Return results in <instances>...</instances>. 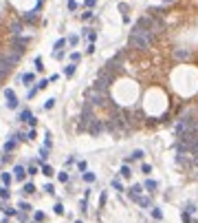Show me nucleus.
Returning <instances> with one entry per match:
<instances>
[{"mask_svg":"<svg viewBox=\"0 0 198 223\" xmlns=\"http://www.w3.org/2000/svg\"><path fill=\"white\" fill-rule=\"evenodd\" d=\"M152 42H154V31H152V29H145V27L134 24V29H132V33H130V40H128V44L132 46V49H137V51H148L150 46H152Z\"/></svg>","mask_w":198,"mask_h":223,"instance_id":"f257e3e1","label":"nucleus"},{"mask_svg":"<svg viewBox=\"0 0 198 223\" xmlns=\"http://www.w3.org/2000/svg\"><path fill=\"white\" fill-rule=\"evenodd\" d=\"M88 124H90V126L86 128V131H88L90 135H99V133H103V131H106V124H103V122H99V119H95V117H92Z\"/></svg>","mask_w":198,"mask_h":223,"instance_id":"f03ea898","label":"nucleus"},{"mask_svg":"<svg viewBox=\"0 0 198 223\" xmlns=\"http://www.w3.org/2000/svg\"><path fill=\"white\" fill-rule=\"evenodd\" d=\"M26 44H29V38H22V35H13V40H11V49L18 51V53H22Z\"/></svg>","mask_w":198,"mask_h":223,"instance_id":"7ed1b4c3","label":"nucleus"},{"mask_svg":"<svg viewBox=\"0 0 198 223\" xmlns=\"http://www.w3.org/2000/svg\"><path fill=\"white\" fill-rule=\"evenodd\" d=\"M11 69H13V64H11V60H9L7 55H2V53H0V80H2V77L7 75V73L11 71Z\"/></svg>","mask_w":198,"mask_h":223,"instance_id":"20e7f679","label":"nucleus"},{"mask_svg":"<svg viewBox=\"0 0 198 223\" xmlns=\"http://www.w3.org/2000/svg\"><path fill=\"white\" fill-rule=\"evenodd\" d=\"M5 97H7V106L9 108H18V97L11 88H5Z\"/></svg>","mask_w":198,"mask_h":223,"instance_id":"39448f33","label":"nucleus"},{"mask_svg":"<svg viewBox=\"0 0 198 223\" xmlns=\"http://www.w3.org/2000/svg\"><path fill=\"white\" fill-rule=\"evenodd\" d=\"M13 177H16L18 181H24V177H26V168H22V166H16V168H13Z\"/></svg>","mask_w":198,"mask_h":223,"instance_id":"423d86ee","label":"nucleus"},{"mask_svg":"<svg viewBox=\"0 0 198 223\" xmlns=\"http://www.w3.org/2000/svg\"><path fill=\"white\" fill-rule=\"evenodd\" d=\"M35 20H37V9H35V11L22 13V22H35Z\"/></svg>","mask_w":198,"mask_h":223,"instance_id":"0eeeda50","label":"nucleus"},{"mask_svg":"<svg viewBox=\"0 0 198 223\" xmlns=\"http://www.w3.org/2000/svg\"><path fill=\"white\" fill-rule=\"evenodd\" d=\"M20 80L24 82L26 86H29V84H33V82H35V73H24V75H20Z\"/></svg>","mask_w":198,"mask_h":223,"instance_id":"6e6552de","label":"nucleus"},{"mask_svg":"<svg viewBox=\"0 0 198 223\" xmlns=\"http://www.w3.org/2000/svg\"><path fill=\"white\" fill-rule=\"evenodd\" d=\"M141 192H143V185H139V183H134V185H132V188H130V197L134 199V197H139Z\"/></svg>","mask_w":198,"mask_h":223,"instance_id":"1a4fd4ad","label":"nucleus"},{"mask_svg":"<svg viewBox=\"0 0 198 223\" xmlns=\"http://www.w3.org/2000/svg\"><path fill=\"white\" fill-rule=\"evenodd\" d=\"M75 69H77V64H75V62H71L68 67L64 69V75H66V77H73V75H75Z\"/></svg>","mask_w":198,"mask_h":223,"instance_id":"9d476101","label":"nucleus"},{"mask_svg":"<svg viewBox=\"0 0 198 223\" xmlns=\"http://www.w3.org/2000/svg\"><path fill=\"white\" fill-rule=\"evenodd\" d=\"M156 185H158V183H156L154 179H148V181H145V185H143V188H145L148 192H154V190H156Z\"/></svg>","mask_w":198,"mask_h":223,"instance_id":"9b49d317","label":"nucleus"},{"mask_svg":"<svg viewBox=\"0 0 198 223\" xmlns=\"http://www.w3.org/2000/svg\"><path fill=\"white\" fill-rule=\"evenodd\" d=\"M22 33V22H13L11 24V35H20Z\"/></svg>","mask_w":198,"mask_h":223,"instance_id":"f8f14e48","label":"nucleus"},{"mask_svg":"<svg viewBox=\"0 0 198 223\" xmlns=\"http://www.w3.org/2000/svg\"><path fill=\"white\" fill-rule=\"evenodd\" d=\"M31 117H33V113H31V110H22V113H20V117H18V122H29Z\"/></svg>","mask_w":198,"mask_h":223,"instance_id":"ddd939ff","label":"nucleus"},{"mask_svg":"<svg viewBox=\"0 0 198 223\" xmlns=\"http://www.w3.org/2000/svg\"><path fill=\"white\" fill-rule=\"evenodd\" d=\"M16 144H18V139H9V142L5 144V153H11L13 148H16Z\"/></svg>","mask_w":198,"mask_h":223,"instance_id":"4468645a","label":"nucleus"},{"mask_svg":"<svg viewBox=\"0 0 198 223\" xmlns=\"http://www.w3.org/2000/svg\"><path fill=\"white\" fill-rule=\"evenodd\" d=\"M22 192H24V194H33V192H35V185H33L31 181H29V183H24V188H22Z\"/></svg>","mask_w":198,"mask_h":223,"instance_id":"2eb2a0df","label":"nucleus"},{"mask_svg":"<svg viewBox=\"0 0 198 223\" xmlns=\"http://www.w3.org/2000/svg\"><path fill=\"white\" fill-rule=\"evenodd\" d=\"M119 172H121V177H130V174H132V170H130V166H128V164L121 166V170H119Z\"/></svg>","mask_w":198,"mask_h":223,"instance_id":"dca6fc26","label":"nucleus"},{"mask_svg":"<svg viewBox=\"0 0 198 223\" xmlns=\"http://www.w3.org/2000/svg\"><path fill=\"white\" fill-rule=\"evenodd\" d=\"M53 49H55V51H62V49H66V40H64V38H60L57 42H55V46H53Z\"/></svg>","mask_w":198,"mask_h":223,"instance_id":"f3484780","label":"nucleus"},{"mask_svg":"<svg viewBox=\"0 0 198 223\" xmlns=\"http://www.w3.org/2000/svg\"><path fill=\"white\" fill-rule=\"evenodd\" d=\"M90 18H95V11H92V9H86V11L82 13V20H90Z\"/></svg>","mask_w":198,"mask_h":223,"instance_id":"a211bd4d","label":"nucleus"},{"mask_svg":"<svg viewBox=\"0 0 198 223\" xmlns=\"http://www.w3.org/2000/svg\"><path fill=\"white\" fill-rule=\"evenodd\" d=\"M42 174H44V177H51V174H53V168H51L49 164H44V166H42Z\"/></svg>","mask_w":198,"mask_h":223,"instance_id":"6ab92c4d","label":"nucleus"},{"mask_svg":"<svg viewBox=\"0 0 198 223\" xmlns=\"http://www.w3.org/2000/svg\"><path fill=\"white\" fill-rule=\"evenodd\" d=\"M11 197V192L7 190V185H2V188H0V199H9Z\"/></svg>","mask_w":198,"mask_h":223,"instance_id":"aec40b11","label":"nucleus"},{"mask_svg":"<svg viewBox=\"0 0 198 223\" xmlns=\"http://www.w3.org/2000/svg\"><path fill=\"white\" fill-rule=\"evenodd\" d=\"M95 179H97V177H95L92 172H84V181H86V183H92Z\"/></svg>","mask_w":198,"mask_h":223,"instance_id":"412c9836","label":"nucleus"},{"mask_svg":"<svg viewBox=\"0 0 198 223\" xmlns=\"http://www.w3.org/2000/svg\"><path fill=\"white\" fill-rule=\"evenodd\" d=\"M79 60H82V53H79V51H73V53H71V62H75V64H77Z\"/></svg>","mask_w":198,"mask_h":223,"instance_id":"4be33fe9","label":"nucleus"},{"mask_svg":"<svg viewBox=\"0 0 198 223\" xmlns=\"http://www.w3.org/2000/svg\"><path fill=\"white\" fill-rule=\"evenodd\" d=\"M152 217H154L156 221H161V219H163V212L158 210V208H152Z\"/></svg>","mask_w":198,"mask_h":223,"instance_id":"5701e85b","label":"nucleus"},{"mask_svg":"<svg viewBox=\"0 0 198 223\" xmlns=\"http://www.w3.org/2000/svg\"><path fill=\"white\" fill-rule=\"evenodd\" d=\"M33 219H35V223H42V221H44V212H42V210H37L35 214H33Z\"/></svg>","mask_w":198,"mask_h":223,"instance_id":"b1692460","label":"nucleus"},{"mask_svg":"<svg viewBox=\"0 0 198 223\" xmlns=\"http://www.w3.org/2000/svg\"><path fill=\"white\" fill-rule=\"evenodd\" d=\"M176 58L178 60H187L189 58V51H176Z\"/></svg>","mask_w":198,"mask_h":223,"instance_id":"393cba45","label":"nucleus"},{"mask_svg":"<svg viewBox=\"0 0 198 223\" xmlns=\"http://www.w3.org/2000/svg\"><path fill=\"white\" fill-rule=\"evenodd\" d=\"M130 159H143V150H134V153L130 155ZM130 159H128V161H130Z\"/></svg>","mask_w":198,"mask_h":223,"instance_id":"a878e982","label":"nucleus"},{"mask_svg":"<svg viewBox=\"0 0 198 223\" xmlns=\"http://www.w3.org/2000/svg\"><path fill=\"white\" fill-rule=\"evenodd\" d=\"M110 185H112L115 190H123V185H121V181H119V179H112V181H110Z\"/></svg>","mask_w":198,"mask_h":223,"instance_id":"bb28decb","label":"nucleus"},{"mask_svg":"<svg viewBox=\"0 0 198 223\" xmlns=\"http://www.w3.org/2000/svg\"><path fill=\"white\" fill-rule=\"evenodd\" d=\"M86 31H88V33H86V35H88V40H90V42H95V40H97V31H92V29H86Z\"/></svg>","mask_w":198,"mask_h":223,"instance_id":"cd10ccee","label":"nucleus"},{"mask_svg":"<svg viewBox=\"0 0 198 223\" xmlns=\"http://www.w3.org/2000/svg\"><path fill=\"white\" fill-rule=\"evenodd\" d=\"M35 86H37V91H42V88H46V86H49V80H40Z\"/></svg>","mask_w":198,"mask_h":223,"instance_id":"c85d7f7f","label":"nucleus"},{"mask_svg":"<svg viewBox=\"0 0 198 223\" xmlns=\"http://www.w3.org/2000/svg\"><path fill=\"white\" fill-rule=\"evenodd\" d=\"M16 137L20 139V142H31V139H29V133H18Z\"/></svg>","mask_w":198,"mask_h":223,"instance_id":"c756f323","label":"nucleus"},{"mask_svg":"<svg viewBox=\"0 0 198 223\" xmlns=\"http://www.w3.org/2000/svg\"><path fill=\"white\" fill-rule=\"evenodd\" d=\"M141 172H143V174H150V172H152V166H150V164H143V166H141Z\"/></svg>","mask_w":198,"mask_h":223,"instance_id":"7c9ffc66","label":"nucleus"},{"mask_svg":"<svg viewBox=\"0 0 198 223\" xmlns=\"http://www.w3.org/2000/svg\"><path fill=\"white\" fill-rule=\"evenodd\" d=\"M53 106H55V99H53V97H51V99H46V102H44V108H46V110H51Z\"/></svg>","mask_w":198,"mask_h":223,"instance_id":"2f4dec72","label":"nucleus"},{"mask_svg":"<svg viewBox=\"0 0 198 223\" xmlns=\"http://www.w3.org/2000/svg\"><path fill=\"white\" fill-rule=\"evenodd\" d=\"M18 208H20L22 212H29V210H31V206H29L26 201H20V206H18Z\"/></svg>","mask_w":198,"mask_h":223,"instance_id":"473e14b6","label":"nucleus"},{"mask_svg":"<svg viewBox=\"0 0 198 223\" xmlns=\"http://www.w3.org/2000/svg\"><path fill=\"white\" fill-rule=\"evenodd\" d=\"M2 183H5V185L11 183V174H9V172H2Z\"/></svg>","mask_w":198,"mask_h":223,"instance_id":"72a5a7b5","label":"nucleus"},{"mask_svg":"<svg viewBox=\"0 0 198 223\" xmlns=\"http://www.w3.org/2000/svg\"><path fill=\"white\" fill-rule=\"evenodd\" d=\"M35 71H44V67H42V58H35Z\"/></svg>","mask_w":198,"mask_h":223,"instance_id":"f704fd0d","label":"nucleus"},{"mask_svg":"<svg viewBox=\"0 0 198 223\" xmlns=\"http://www.w3.org/2000/svg\"><path fill=\"white\" fill-rule=\"evenodd\" d=\"M55 214H64V206L62 203H55Z\"/></svg>","mask_w":198,"mask_h":223,"instance_id":"c9c22d12","label":"nucleus"},{"mask_svg":"<svg viewBox=\"0 0 198 223\" xmlns=\"http://www.w3.org/2000/svg\"><path fill=\"white\" fill-rule=\"evenodd\" d=\"M95 5H97V0H86V2H84V7H86V9H92Z\"/></svg>","mask_w":198,"mask_h":223,"instance_id":"e433bc0d","label":"nucleus"},{"mask_svg":"<svg viewBox=\"0 0 198 223\" xmlns=\"http://www.w3.org/2000/svg\"><path fill=\"white\" fill-rule=\"evenodd\" d=\"M2 210H5V214H11V217L18 214V210H13V208H2Z\"/></svg>","mask_w":198,"mask_h":223,"instance_id":"4c0bfd02","label":"nucleus"},{"mask_svg":"<svg viewBox=\"0 0 198 223\" xmlns=\"http://www.w3.org/2000/svg\"><path fill=\"white\" fill-rule=\"evenodd\" d=\"M62 183H66V181H68V172H60V177H57Z\"/></svg>","mask_w":198,"mask_h":223,"instance_id":"58836bf2","label":"nucleus"},{"mask_svg":"<svg viewBox=\"0 0 198 223\" xmlns=\"http://www.w3.org/2000/svg\"><path fill=\"white\" fill-rule=\"evenodd\" d=\"M183 223H192V217H189V212H183Z\"/></svg>","mask_w":198,"mask_h":223,"instance_id":"ea45409f","label":"nucleus"},{"mask_svg":"<svg viewBox=\"0 0 198 223\" xmlns=\"http://www.w3.org/2000/svg\"><path fill=\"white\" fill-rule=\"evenodd\" d=\"M75 9H77V2H75V0H68V11H75Z\"/></svg>","mask_w":198,"mask_h":223,"instance_id":"a19ab883","label":"nucleus"},{"mask_svg":"<svg viewBox=\"0 0 198 223\" xmlns=\"http://www.w3.org/2000/svg\"><path fill=\"white\" fill-rule=\"evenodd\" d=\"M66 42H68V44H77V42H79V38H77V35H71V38L66 40Z\"/></svg>","mask_w":198,"mask_h":223,"instance_id":"79ce46f5","label":"nucleus"},{"mask_svg":"<svg viewBox=\"0 0 198 223\" xmlns=\"http://www.w3.org/2000/svg\"><path fill=\"white\" fill-rule=\"evenodd\" d=\"M35 93H37V86H31V88H29V93H26V97H33Z\"/></svg>","mask_w":198,"mask_h":223,"instance_id":"37998d69","label":"nucleus"},{"mask_svg":"<svg viewBox=\"0 0 198 223\" xmlns=\"http://www.w3.org/2000/svg\"><path fill=\"white\" fill-rule=\"evenodd\" d=\"M106 199H108V197H106V192H101V197H99V206H106Z\"/></svg>","mask_w":198,"mask_h":223,"instance_id":"c03bdc74","label":"nucleus"},{"mask_svg":"<svg viewBox=\"0 0 198 223\" xmlns=\"http://www.w3.org/2000/svg\"><path fill=\"white\" fill-rule=\"evenodd\" d=\"M40 157H42V159H46V157H49V148H42V150H40Z\"/></svg>","mask_w":198,"mask_h":223,"instance_id":"a18cd8bd","label":"nucleus"},{"mask_svg":"<svg viewBox=\"0 0 198 223\" xmlns=\"http://www.w3.org/2000/svg\"><path fill=\"white\" fill-rule=\"evenodd\" d=\"M26 172H29V174H35V172H37V168H35V166H29V168H26Z\"/></svg>","mask_w":198,"mask_h":223,"instance_id":"49530a36","label":"nucleus"},{"mask_svg":"<svg viewBox=\"0 0 198 223\" xmlns=\"http://www.w3.org/2000/svg\"><path fill=\"white\" fill-rule=\"evenodd\" d=\"M77 168L84 172V170H86V161H79V164H77Z\"/></svg>","mask_w":198,"mask_h":223,"instance_id":"de8ad7c7","label":"nucleus"},{"mask_svg":"<svg viewBox=\"0 0 198 223\" xmlns=\"http://www.w3.org/2000/svg\"><path fill=\"white\" fill-rule=\"evenodd\" d=\"M169 2H176V0H163V5H169Z\"/></svg>","mask_w":198,"mask_h":223,"instance_id":"09e8293b","label":"nucleus"},{"mask_svg":"<svg viewBox=\"0 0 198 223\" xmlns=\"http://www.w3.org/2000/svg\"><path fill=\"white\" fill-rule=\"evenodd\" d=\"M75 223H82V221H75Z\"/></svg>","mask_w":198,"mask_h":223,"instance_id":"8fccbe9b","label":"nucleus"}]
</instances>
